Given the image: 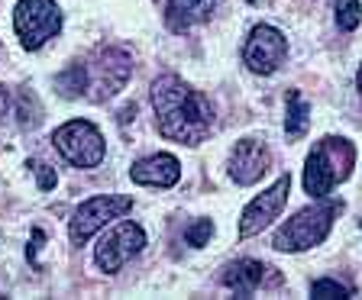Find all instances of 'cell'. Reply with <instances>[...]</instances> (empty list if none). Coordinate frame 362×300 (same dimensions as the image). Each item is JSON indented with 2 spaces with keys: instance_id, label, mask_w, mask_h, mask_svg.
Returning a JSON list of instances; mask_svg holds the SVG:
<instances>
[{
  "instance_id": "cell-8",
  "label": "cell",
  "mask_w": 362,
  "mask_h": 300,
  "mask_svg": "<svg viewBox=\"0 0 362 300\" xmlns=\"http://www.w3.org/2000/svg\"><path fill=\"white\" fill-rule=\"evenodd\" d=\"M146 246V233L136 223L123 220L120 226H113L110 233L98 242V265L107 271V275H117L123 268L129 256H136L139 248Z\"/></svg>"
},
{
  "instance_id": "cell-10",
  "label": "cell",
  "mask_w": 362,
  "mask_h": 300,
  "mask_svg": "<svg viewBox=\"0 0 362 300\" xmlns=\"http://www.w3.org/2000/svg\"><path fill=\"white\" fill-rule=\"evenodd\" d=\"M285 52H288V42L279 30H272V26H256L243 55H246V65L252 68L256 75H272V71L285 61Z\"/></svg>"
},
{
  "instance_id": "cell-22",
  "label": "cell",
  "mask_w": 362,
  "mask_h": 300,
  "mask_svg": "<svg viewBox=\"0 0 362 300\" xmlns=\"http://www.w3.org/2000/svg\"><path fill=\"white\" fill-rule=\"evenodd\" d=\"M356 88H359V97H362V68H359V75H356Z\"/></svg>"
},
{
  "instance_id": "cell-3",
  "label": "cell",
  "mask_w": 362,
  "mask_h": 300,
  "mask_svg": "<svg viewBox=\"0 0 362 300\" xmlns=\"http://www.w3.org/2000/svg\"><path fill=\"white\" fill-rule=\"evenodd\" d=\"M337 217H339V203H333V200L317 203V207H304L301 213H294L275 233L272 246L279 248V252H304L310 246H320Z\"/></svg>"
},
{
  "instance_id": "cell-17",
  "label": "cell",
  "mask_w": 362,
  "mask_h": 300,
  "mask_svg": "<svg viewBox=\"0 0 362 300\" xmlns=\"http://www.w3.org/2000/svg\"><path fill=\"white\" fill-rule=\"evenodd\" d=\"M333 13H337V26H339V30L353 32L356 26L362 23V4H359V0H337Z\"/></svg>"
},
{
  "instance_id": "cell-13",
  "label": "cell",
  "mask_w": 362,
  "mask_h": 300,
  "mask_svg": "<svg viewBox=\"0 0 362 300\" xmlns=\"http://www.w3.org/2000/svg\"><path fill=\"white\" fill-rule=\"evenodd\" d=\"M262 278H265V265L262 262H252V258H240L233 262L230 268L223 271V287H230L233 294L240 297H249V294H256L262 287Z\"/></svg>"
},
{
  "instance_id": "cell-11",
  "label": "cell",
  "mask_w": 362,
  "mask_h": 300,
  "mask_svg": "<svg viewBox=\"0 0 362 300\" xmlns=\"http://www.w3.org/2000/svg\"><path fill=\"white\" fill-rule=\"evenodd\" d=\"M272 165V155L262 139H243L230 155V178L236 184H256Z\"/></svg>"
},
{
  "instance_id": "cell-12",
  "label": "cell",
  "mask_w": 362,
  "mask_h": 300,
  "mask_svg": "<svg viewBox=\"0 0 362 300\" xmlns=\"http://www.w3.org/2000/svg\"><path fill=\"white\" fill-rule=\"evenodd\" d=\"M129 178L136 184H146V188H172L178 184L181 178V165L175 155H149V158H139L133 168H129Z\"/></svg>"
},
{
  "instance_id": "cell-5",
  "label": "cell",
  "mask_w": 362,
  "mask_h": 300,
  "mask_svg": "<svg viewBox=\"0 0 362 300\" xmlns=\"http://www.w3.org/2000/svg\"><path fill=\"white\" fill-rule=\"evenodd\" d=\"M52 143L75 168H94L104 162V136L88 120H71L65 126H59Z\"/></svg>"
},
{
  "instance_id": "cell-19",
  "label": "cell",
  "mask_w": 362,
  "mask_h": 300,
  "mask_svg": "<svg viewBox=\"0 0 362 300\" xmlns=\"http://www.w3.org/2000/svg\"><path fill=\"white\" fill-rule=\"evenodd\" d=\"M211 236H214V223H211V220H197L194 226H188L185 239H188V246L201 248V246H207V239H211Z\"/></svg>"
},
{
  "instance_id": "cell-15",
  "label": "cell",
  "mask_w": 362,
  "mask_h": 300,
  "mask_svg": "<svg viewBox=\"0 0 362 300\" xmlns=\"http://www.w3.org/2000/svg\"><path fill=\"white\" fill-rule=\"evenodd\" d=\"M288 113H285V136L288 139H301L310 126V104H304L298 90H288Z\"/></svg>"
},
{
  "instance_id": "cell-14",
  "label": "cell",
  "mask_w": 362,
  "mask_h": 300,
  "mask_svg": "<svg viewBox=\"0 0 362 300\" xmlns=\"http://www.w3.org/2000/svg\"><path fill=\"white\" fill-rule=\"evenodd\" d=\"M211 10H214V0H168V7H165L168 30H175V32L191 30L194 23L207 20Z\"/></svg>"
},
{
  "instance_id": "cell-20",
  "label": "cell",
  "mask_w": 362,
  "mask_h": 300,
  "mask_svg": "<svg viewBox=\"0 0 362 300\" xmlns=\"http://www.w3.org/2000/svg\"><path fill=\"white\" fill-rule=\"evenodd\" d=\"M26 168H30V172L39 178V191H52L55 188V172L49 165H42V162H36V158H33V162H26Z\"/></svg>"
},
{
  "instance_id": "cell-9",
  "label": "cell",
  "mask_w": 362,
  "mask_h": 300,
  "mask_svg": "<svg viewBox=\"0 0 362 300\" xmlns=\"http://www.w3.org/2000/svg\"><path fill=\"white\" fill-rule=\"evenodd\" d=\"M288 191H291V178H288V172H285L265 194H259L256 200L243 210L240 236H256V233H262L265 226H272V220H279V213L285 210Z\"/></svg>"
},
{
  "instance_id": "cell-16",
  "label": "cell",
  "mask_w": 362,
  "mask_h": 300,
  "mask_svg": "<svg viewBox=\"0 0 362 300\" xmlns=\"http://www.w3.org/2000/svg\"><path fill=\"white\" fill-rule=\"evenodd\" d=\"M55 88H59L62 97H78L88 90V68L84 65H71L65 68L59 78H55Z\"/></svg>"
},
{
  "instance_id": "cell-2",
  "label": "cell",
  "mask_w": 362,
  "mask_h": 300,
  "mask_svg": "<svg viewBox=\"0 0 362 300\" xmlns=\"http://www.w3.org/2000/svg\"><path fill=\"white\" fill-rule=\"evenodd\" d=\"M356 162V149L349 139L339 136H327L310 149L308 155V168H304V191L310 197H327L333 191V184L346 181L353 172Z\"/></svg>"
},
{
  "instance_id": "cell-4",
  "label": "cell",
  "mask_w": 362,
  "mask_h": 300,
  "mask_svg": "<svg viewBox=\"0 0 362 300\" xmlns=\"http://www.w3.org/2000/svg\"><path fill=\"white\" fill-rule=\"evenodd\" d=\"M13 26H16V36H20L23 49L36 52L49 39L59 36L62 13L52 0H20L13 13Z\"/></svg>"
},
{
  "instance_id": "cell-6",
  "label": "cell",
  "mask_w": 362,
  "mask_h": 300,
  "mask_svg": "<svg viewBox=\"0 0 362 300\" xmlns=\"http://www.w3.org/2000/svg\"><path fill=\"white\" fill-rule=\"evenodd\" d=\"M129 207H133V200H129V197H113V194L90 197V200H84L81 207L75 210L68 236H71V242H75V246H81V242H88L90 236L98 233L100 226H107L110 220L129 213Z\"/></svg>"
},
{
  "instance_id": "cell-18",
  "label": "cell",
  "mask_w": 362,
  "mask_h": 300,
  "mask_svg": "<svg viewBox=\"0 0 362 300\" xmlns=\"http://www.w3.org/2000/svg\"><path fill=\"white\" fill-rule=\"evenodd\" d=\"M310 297H320V300L339 297V300H346V297H353V291H349L346 284L333 281V278H324V281H314V284H310Z\"/></svg>"
},
{
  "instance_id": "cell-7",
  "label": "cell",
  "mask_w": 362,
  "mask_h": 300,
  "mask_svg": "<svg viewBox=\"0 0 362 300\" xmlns=\"http://www.w3.org/2000/svg\"><path fill=\"white\" fill-rule=\"evenodd\" d=\"M88 68V97L90 100H107L117 90H123V84L129 81V55L120 49H100L94 55V61Z\"/></svg>"
},
{
  "instance_id": "cell-21",
  "label": "cell",
  "mask_w": 362,
  "mask_h": 300,
  "mask_svg": "<svg viewBox=\"0 0 362 300\" xmlns=\"http://www.w3.org/2000/svg\"><path fill=\"white\" fill-rule=\"evenodd\" d=\"M4 110H7V90L0 88V116H4Z\"/></svg>"
},
{
  "instance_id": "cell-23",
  "label": "cell",
  "mask_w": 362,
  "mask_h": 300,
  "mask_svg": "<svg viewBox=\"0 0 362 300\" xmlns=\"http://www.w3.org/2000/svg\"><path fill=\"white\" fill-rule=\"evenodd\" d=\"M249 4H256V0H249Z\"/></svg>"
},
{
  "instance_id": "cell-1",
  "label": "cell",
  "mask_w": 362,
  "mask_h": 300,
  "mask_svg": "<svg viewBox=\"0 0 362 300\" xmlns=\"http://www.w3.org/2000/svg\"><path fill=\"white\" fill-rule=\"evenodd\" d=\"M152 107H156L158 133L172 143H204L214 123V107L207 104V97L175 75H162L152 84Z\"/></svg>"
}]
</instances>
